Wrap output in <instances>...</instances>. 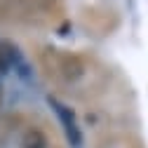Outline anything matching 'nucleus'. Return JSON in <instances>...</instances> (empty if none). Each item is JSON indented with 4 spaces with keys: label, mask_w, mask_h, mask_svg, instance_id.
<instances>
[{
    "label": "nucleus",
    "mask_w": 148,
    "mask_h": 148,
    "mask_svg": "<svg viewBox=\"0 0 148 148\" xmlns=\"http://www.w3.org/2000/svg\"><path fill=\"white\" fill-rule=\"evenodd\" d=\"M0 103H3V82H0Z\"/></svg>",
    "instance_id": "20e7f679"
},
{
    "label": "nucleus",
    "mask_w": 148,
    "mask_h": 148,
    "mask_svg": "<svg viewBox=\"0 0 148 148\" xmlns=\"http://www.w3.org/2000/svg\"><path fill=\"white\" fill-rule=\"evenodd\" d=\"M47 146H49L47 136H45L42 129H38V127L26 129L24 136H21V148H47Z\"/></svg>",
    "instance_id": "7ed1b4c3"
},
{
    "label": "nucleus",
    "mask_w": 148,
    "mask_h": 148,
    "mask_svg": "<svg viewBox=\"0 0 148 148\" xmlns=\"http://www.w3.org/2000/svg\"><path fill=\"white\" fill-rule=\"evenodd\" d=\"M47 103L52 106L54 113H57V118H59V122H61V127H64L66 141L71 143V148H82V129H80V125H78L75 113H73L64 101H59L57 97H49Z\"/></svg>",
    "instance_id": "f257e3e1"
},
{
    "label": "nucleus",
    "mask_w": 148,
    "mask_h": 148,
    "mask_svg": "<svg viewBox=\"0 0 148 148\" xmlns=\"http://www.w3.org/2000/svg\"><path fill=\"white\" fill-rule=\"evenodd\" d=\"M0 47H3V54H5V61H7V68H14L16 71V75H21L26 80L33 78V71L26 61V57L21 54V49L12 45V42H0Z\"/></svg>",
    "instance_id": "f03ea898"
}]
</instances>
